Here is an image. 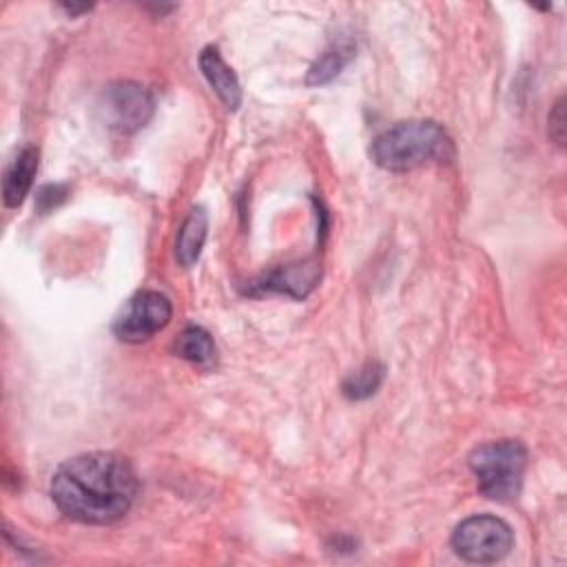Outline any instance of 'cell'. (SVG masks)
I'll return each mask as SVG.
<instances>
[{"instance_id":"1","label":"cell","mask_w":567,"mask_h":567,"mask_svg":"<svg viewBox=\"0 0 567 567\" xmlns=\"http://www.w3.org/2000/svg\"><path fill=\"white\" fill-rule=\"evenodd\" d=\"M140 483L133 465L115 452H86L64 461L51 478V498L71 520L109 525L133 505Z\"/></svg>"},{"instance_id":"2","label":"cell","mask_w":567,"mask_h":567,"mask_svg":"<svg viewBox=\"0 0 567 567\" xmlns=\"http://www.w3.org/2000/svg\"><path fill=\"white\" fill-rule=\"evenodd\" d=\"M370 155L377 166L405 173L427 164L450 162L454 146L445 128L434 120H408L381 131L372 140Z\"/></svg>"},{"instance_id":"3","label":"cell","mask_w":567,"mask_h":567,"mask_svg":"<svg viewBox=\"0 0 567 567\" xmlns=\"http://www.w3.org/2000/svg\"><path fill=\"white\" fill-rule=\"evenodd\" d=\"M478 492L492 501H512L518 496L527 470V450L520 441L503 439L478 445L470 458Z\"/></svg>"},{"instance_id":"4","label":"cell","mask_w":567,"mask_h":567,"mask_svg":"<svg viewBox=\"0 0 567 567\" xmlns=\"http://www.w3.org/2000/svg\"><path fill=\"white\" fill-rule=\"evenodd\" d=\"M512 545V527L492 514L470 516L452 532V549L467 563H496L509 554Z\"/></svg>"},{"instance_id":"5","label":"cell","mask_w":567,"mask_h":567,"mask_svg":"<svg viewBox=\"0 0 567 567\" xmlns=\"http://www.w3.org/2000/svg\"><path fill=\"white\" fill-rule=\"evenodd\" d=\"M173 317V306L166 295L157 290H142L133 295L113 321V332L120 341L142 343L155 332L164 330Z\"/></svg>"},{"instance_id":"6","label":"cell","mask_w":567,"mask_h":567,"mask_svg":"<svg viewBox=\"0 0 567 567\" xmlns=\"http://www.w3.org/2000/svg\"><path fill=\"white\" fill-rule=\"evenodd\" d=\"M102 109L111 128L120 133H133L151 120L155 102L148 89L142 84L115 82L104 91Z\"/></svg>"},{"instance_id":"7","label":"cell","mask_w":567,"mask_h":567,"mask_svg":"<svg viewBox=\"0 0 567 567\" xmlns=\"http://www.w3.org/2000/svg\"><path fill=\"white\" fill-rule=\"evenodd\" d=\"M319 264L317 261H301V264H290L281 266L268 275H264L257 284H252L259 292H284L295 299H303L319 279Z\"/></svg>"},{"instance_id":"8","label":"cell","mask_w":567,"mask_h":567,"mask_svg":"<svg viewBox=\"0 0 567 567\" xmlns=\"http://www.w3.org/2000/svg\"><path fill=\"white\" fill-rule=\"evenodd\" d=\"M199 69L210 84V89L217 93V97L224 102L228 111H237L241 104V86L235 75V71L226 64L217 47H206L199 53Z\"/></svg>"},{"instance_id":"9","label":"cell","mask_w":567,"mask_h":567,"mask_svg":"<svg viewBox=\"0 0 567 567\" xmlns=\"http://www.w3.org/2000/svg\"><path fill=\"white\" fill-rule=\"evenodd\" d=\"M35 173H38V148L24 146L4 171L2 199L9 208H16L24 202V197L31 190Z\"/></svg>"},{"instance_id":"10","label":"cell","mask_w":567,"mask_h":567,"mask_svg":"<svg viewBox=\"0 0 567 567\" xmlns=\"http://www.w3.org/2000/svg\"><path fill=\"white\" fill-rule=\"evenodd\" d=\"M208 233V215L202 206H195L188 210V215L182 219L177 237H175V259L179 266L188 268L199 259L202 246L206 241Z\"/></svg>"},{"instance_id":"11","label":"cell","mask_w":567,"mask_h":567,"mask_svg":"<svg viewBox=\"0 0 567 567\" xmlns=\"http://www.w3.org/2000/svg\"><path fill=\"white\" fill-rule=\"evenodd\" d=\"M354 55V44L350 40H339L332 42L308 69L306 75V84L308 86H319V84H328L332 78H337L341 73V69L350 62V58Z\"/></svg>"},{"instance_id":"12","label":"cell","mask_w":567,"mask_h":567,"mask_svg":"<svg viewBox=\"0 0 567 567\" xmlns=\"http://www.w3.org/2000/svg\"><path fill=\"white\" fill-rule=\"evenodd\" d=\"M173 350L177 357L195 363V365H213L215 363V341L213 337L199 328V326H188L184 328L175 343H173Z\"/></svg>"},{"instance_id":"13","label":"cell","mask_w":567,"mask_h":567,"mask_svg":"<svg viewBox=\"0 0 567 567\" xmlns=\"http://www.w3.org/2000/svg\"><path fill=\"white\" fill-rule=\"evenodd\" d=\"M385 374L383 363L377 361H368L365 365H361L357 372H352L346 381H343V394L352 401H361L368 399L377 392V388L381 385Z\"/></svg>"},{"instance_id":"14","label":"cell","mask_w":567,"mask_h":567,"mask_svg":"<svg viewBox=\"0 0 567 567\" xmlns=\"http://www.w3.org/2000/svg\"><path fill=\"white\" fill-rule=\"evenodd\" d=\"M565 100L560 97L556 104H554V111L549 113V137L563 146L565 142V109H563Z\"/></svg>"},{"instance_id":"15","label":"cell","mask_w":567,"mask_h":567,"mask_svg":"<svg viewBox=\"0 0 567 567\" xmlns=\"http://www.w3.org/2000/svg\"><path fill=\"white\" fill-rule=\"evenodd\" d=\"M66 197V186L60 184H49L38 193V206L40 210H49L53 206H58L62 199Z\"/></svg>"},{"instance_id":"16","label":"cell","mask_w":567,"mask_h":567,"mask_svg":"<svg viewBox=\"0 0 567 567\" xmlns=\"http://www.w3.org/2000/svg\"><path fill=\"white\" fill-rule=\"evenodd\" d=\"M62 9H64L66 13H71V16H78V13L89 11V9H91V4H73V2H71V4H66V2H64V4H62Z\"/></svg>"}]
</instances>
